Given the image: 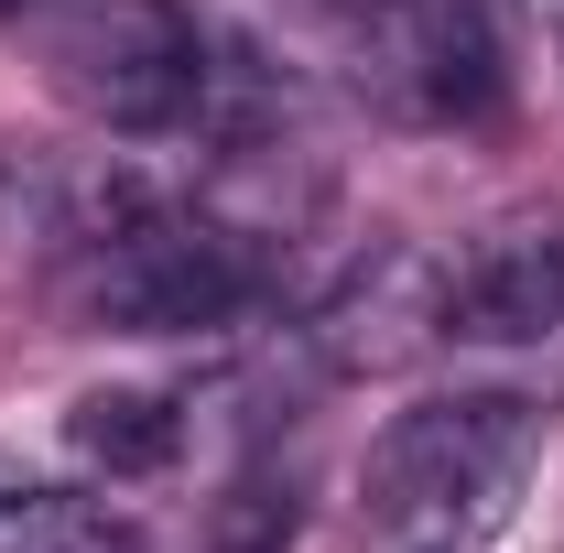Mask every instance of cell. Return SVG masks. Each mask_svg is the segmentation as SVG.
Wrapping results in <instances>:
<instances>
[{
	"mask_svg": "<svg viewBox=\"0 0 564 553\" xmlns=\"http://www.w3.org/2000/svg\"><path fill=\"white\" fill-rule=\"evenodd\" d=\"M445 293H456V337L467 347L564 337V207H510L478 239H456Z\"/></svg>",
	"mask_w": 564,
	"mask_h": 553,
	"instance_id": "4",
	"label": "cell"
},
{
	"mask_svg": "<svg viewBox=\"0 0 564 553\" xmlns=\"http://www.w3.org/2000/svg\"><path fill=\"white\" fill-rule=\"evenodd\" d=\"M66 456L87 478H163L185 456V402L174 391H141V380L76 391L66 402Z\"/></svg>",
	"mask_w": 564,
	"mask_h": 553,
	"instance_id": "5",
	"label": "cell"
},
{
	"mask_svg": "<svg viewBox=\"0 0 564 553\" xmlns=\"http://www.w3.org/2000/svg\"><path fill=\"white\" fill-rule=\"evenodd\" d=\"M423 553H456V543H423Z\"/></svg>",
	"mask_w": 564,
	"mask_h": 553,
	"instance_id": "8",
	"label": "cell"
},
{
	"mask_svg": "<svg viewBox=\"0 0 564 553\" xmlns=\"http://www.w3.org/2000/svg\"><path fill=\"white\" fill-rule=\"evenodd\" d=\"M304 11H326V22H348L358 44H369V33H380V22H391L402 0H304Z\"/></svg>",
	"mask_w": 564,
	"mask_h": 553,
	"instance_id": "7",
	"label": "cell"
},
{
	"mask_svg": "<svg viewBox=\"0 0 564 553\" xmlns=\"http://www.w3.org/2000/svg\"><path fill=\"white\" fill-rule=\"evenodd\" d=\"M0 11H22V0H0Z\"/></svg>",
	"mask_w": 564,
	"mask_h": 553,
	"instance_id": "9",
	"label": "cell"
},
{
	"mask_svg": "<svg viewBox=\"0 0 564 553\" xmlns=\"http://www.w3.org/2000/svg\"><path fill=\"white\" fill-rule=\"evenodd\" d=\"M456 337V293H445V250H413V239H380L358 250L337 293L315 304V347L326 369L348 380H380V369H413Z\"/></svg>",
	"mask_w": 564,
	"mask_h": 553,
	"instance_id": "3",
	"label": "cell"
},
{
	"mask_svg": "<svg viewBox=\"0 0 564 553\" xmlns=\"http://www.w3.org/2000/svg\"><path fill=\"white\" fill-rule=\"evenodd\" d=\"M532 467V413L499 402V391H456V402H423L402 413L369 467H358V510L380 532H456V521H499L510 488Z\"/></svg>",
	"mask_w": 564,
	"mask_h": 553,
	"instance_id": "1",
	"label": "cell"
},
{
	"mask_svg": "<svg viewBox=\"0 0 564 553\" xmlns=\"http://www.w3.org/2000/svg\"><path fill=\"white\" fill-rule=\"evenodd\" d=\"M207 55H217V22H196L185 0H76L55 22V44H44L55 87L120 141L196 131Z\"/></svg>",
	"mask_w": 564,
	"mask_h": 553,
	"instance_id": "2",
	"label": "cell"
},
{
	"mask_svg": "<svg viewBox=\"0 0 564 553\" xmlns=\"http://www.w3.org/2000/svg\"><path fill=\"white\" fill-rule=\"evenodd\" d=\"M207 532H217V553H282L293 543V488H228Z\"/></svg>",
	"mask_w": 564,
	"mask_h": 553,
	"instance_id": "6",
	"label": "cell"
}]
</instances>
